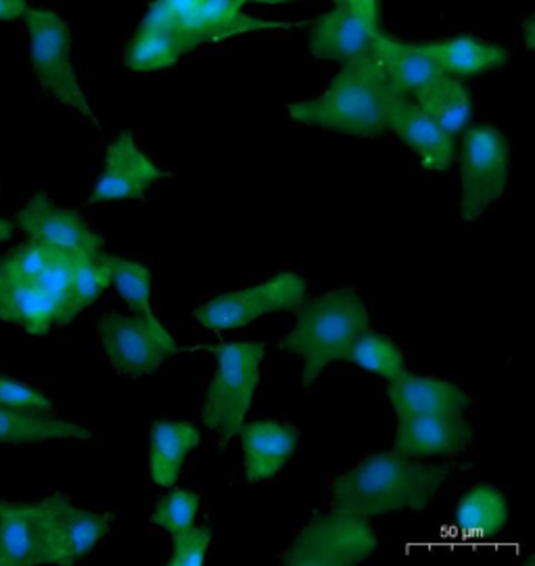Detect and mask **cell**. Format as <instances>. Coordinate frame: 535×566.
Returning a JSON list of instances; mask_svg holds the SVG:
<instances>
[{"mask_svg": "<svg viewBox=\"0 0 535 566\" xmlns=\"http://www.w3.org/2000/svg\"><path fill=\"white\" fill-rule=\"evenodd\" d=\"M201 433L192 422L157 420L151 427L149 474L155 485L174 488L192 450L199 448Z\"/></svg>", "mask_w": 535, "mask_h": 566, "instance_id": "cell-22", "label": "cell"}, {"mask_svg": "<svg viewBox=\"0 0 535 566\" xmlns=\"http://www.w3.org/2000/svg\"><path fill=\"white\" fill-rule=\"evenodd\" d=\"M206 349L216 358V373L206 391L201 420L220 441V450H224L248 418L262 380L260 370L266 356V345L234 340L208 345Z\"/></svg>", "mask_w": 535, "mask_h": 566, "instance_id": "cell-4", "label": "cell"}, {"mask_svg": "<svg viewBox=\"0 0 535 566\" xmlns=\"http://www.w3.org/2000/svg\"><path fill=\"white\" fill-rule=\"evenodd\" d=\"M471 427L462 415L400 416L394 452L424 460L454 458L466 450Z\"/></svg>", "mask_w": 535, "mask_h": 566, "instance_id": "cell-14", "label": "cell"}, {"mask_svg": "<svg viewBox=\"0 0 535 566\" xmlns=\"http://www.w3.org/2000/svg\"><path fill=\"white\" fill-rule=\"evenodd\" d=\"M448 479V469L398 452L375 453L333 481L335 509L363 518L398 510H424Z\"/></svg>", "mask_w": 535, "mask_h": 566, "instance_id": "cell-2", "label": "cell"}, {"mask_svg": "<svg viewBox=\"0 0 535 566\" xmlns=\"http://www.w3.org/2000/svg\"><path fill=\"white\" fill-rule=\"evenodd\" d=\"M508 523V504L502 491L481 483L466 491L459 500L454 525L462 533L492 539L500 535Z\"/></svg>", "mask_w": 535, "mask_h": 566, "instance_id": "cell-26", "label": "cell"}, {"mask_svg": "<svg viewBox=\"0 0 535 566\" xmlns=\"http://www.w3.org/2000/svg\"><path fill=\"white\" fill-rule=\"evenodd\" d=\"M391 133L417 155L424 170L445 171L457 157L454 134L443 130L438 122L422 114L412 96L396 95L391 109Z\"/></svg>", "mask_w": 535, "mask_h": 566, "instance_id": "cell-15", "label": "cell"}, {"mask_svg": "<svg viewBox=\"0 0 535 566\" xmlns=\"http://www.w3.org/2000/svg\"><path fill=\"white\" fill-rule=\"evenodd\" d=\"M28 9V0H0V21L23 20Z\"/></svg>", "mask_w": 535, "mask_h": 566, "instance_id": "cell-37", "label": "cell"}, {"mask_svg": "<svg viewBox=\"0 0 535 566\" xmlns=\"http://www.w3.org/2000/svg\"><path fill=\"white\" fill-rule=\"evenodd\" d=\"M0 321L20 326L30 337H46L53 328L67 324L65 303L44 293L39 284L4 281L0 286Z\"/></svg>", "mask_w": 535, "mask_h": 566, "instance_id": "cell-21", "label": "cell"}, {"mask_svg": "<svg viewBox=\"0 0 535 566\" xmlns=\"http://www.w3.org/2000/svg\"><path fill=\"white\" fill-rule=\"evenodd\" d=\"M0 565H55L51 518L44 500H0Z\"/></svg>", "mask_w": 535, "mask_h": 566, "instance_id": "cell-11", "label": "cell"}, {"mask_svg": "<svg viewBox=\"0 0 535 566\" xmlns=\"http://www.w3.org/2000/svg\"><path fill=\"white\" fill-rule=\"evenodd\" d=\"M105 264L109 272V286H114L117 295L128 303L134 314L151 316V270L140 262L124 260L109 253H105Z\"/></svg>", "mask_w": 535, "mask_h": 566, "instance_id": "cell-29", "label": "cell"}, {"mask_svg": "<svg viewBox=\"0 0 535 566\" xmlns=\"http://www.w3.org/2000/svg\"><path fill=\"white\" fill-rule=\"evenodd\" d=\"M30 61L42 91L59 105L76 112L84 119L96 122L95 112L80 86L72 63V30L65 20L46 7H30L25 13Z\"/></svg>", "mask_w": 535, "mask_h": 566, "instance_id": "cell-5", "label": "cell"}, {"mask_svg": "<svg viewBox=\"0 0 535 566\" xmlns=\"http://www.w3.org/2000/svg\"><path fill=\"white\" fill-rule=\"evenodd\" d=\"M295 310V326L281 339V349L304 359L302 387L310 389L333 361L347 358L352 345L368 331L370 316L352 289L304 300Z\"/></svg>", "mask_w": 535, "mask_h": 566, "instance_id": "cell-3", "label": "cell"}, {"mask_svg": "<svg viewBox=\"0 0 535 566\" xmlns=\"http://www.w3.org/2000/svg\"><path fill=\"white\" fill-rule=\"evenodd\" d=\"M421 46L440 63L448 76L454 77L481 76L511 61V53L504 46L475 36L422 42Z\"/></svg>", "mask_w": 535, "mask_h": 566, "instance_id": "cell-23", "label": "cell"}, {"mask_svg": "<svg viewBox=\"0 0 535 566\" xmlns=\"http://www.w3.org/2000/svg\"><path fill=\"white\" fill-rule=\"evenodd\" d=\"M0 406L13 408V410L57 415L53 399L42 394L39 387L7 375H0Z\"/></svg>", "mask_w": 535, "mask_h": 566, "instance_id": "cell-33", "label": "cell"}, {"mask_svg": "<svg viewBox=\"0 0 535 566\" xmlns=\"http://www.w3.org/2000/svg\"><path fill=\"white\" fill-rule=\"evenodd\" d=\"M4 283V274H2V260H0V286Z\"/></svg>", "mask_w": 535, "mask_h": 566, "instance_id": "cell-40", "label": "cell"}, {"mask_svg": "<svg viewBox=\"0 0 535 566\" xmlns=\"http://www.w3.org/2000/svg\"><path fill=\"white\" fill-rule=\"evenodd\" d=\"M243 0H203L178 32L180 39L185 40L189 53L201 44L289 28L287 23L248 15L243 11Z\"/></svg>", "mask_w": 535, "mask_h": 566, "instance_id": "cell-16", "label": "cell"}, {"mask_svg": "<svg viewBox=\"0 0 535 566\" xmlns=\"http://www.w3.org/2000/svg\"><path fill=\"white\" fill-rule=\"evenodd\" d=\"M170 178L154 159L143 151L130 133H122L105 151L103 171L88 197L91 206L143 199L157 182Z\"/></svg>", "mask_w": 535, "mask_h": 566, "instance_id": "cell-10", "label": "cell"}, {"mask_svg": "<svg viewBox=\"0 0 535 566\" xmlns=\"http://www.w3.org/2000/svg\"><path fill=\"white\" fill-rule=\"evenodd\" d=\"M306 291L304 276L295 272H283L264 283L218 295L197 307L192 316L203 328L213 333L234 331L268 314L295 310L306 300Z\"/></svg>", "mask_w": 535, "mask_h": 566, "instance_id": "cell-9", "label": "cell"}, {"mask_svg": "<svg viewBox=\"0 0 535 566\" xmlns=\"http://www.w3.org/2000/svg\"><path fill=\"white\" fill-rule=\"evenodd\" d=\"M189 49L178 32L164 30H136L130 44L126 46L124 63L138 74H154L176 65Z\"/></svg>", "mask_w": 535, "mask_h": 566, "instance_id": "cell-27", "label": "cell"}, {"mask_svg": "<svg viewBox=\"0 0 535 566\" xmlns=\"http://www.w3.org/2000/svg\"><path fill=\"white\" fill-rule=\"evenodd\" d=\"M335 4H345V0H333Z\"/></svg>", "mask_w": 535, "mask_h": 566, "instance_id": "cell-41", "label": "cell"}, {"mask_svg": "<svg viewBox=\"0 0 535 566\" xmlns=\"http://www.w3.org/2000/svg\"><path fill=\"white\" fill-rule=\"evenodd\" d=\"M93 433L72 420L46 412L13 410L0 406V446H30L44 441L91 439Z\"/></svg>", "mask_w": 535, "mask_h": 566, "instance_id": "cell-24", "label": "cell"}, {"mask_svg": "<svg viewBox=\"0 0 535 566\" xmlns=\"http://www.w3.org/2000/svg\"><path fill=\"white\" fill-rule=\"evenodd\" d=\"M172 556L170 566H201L208 563L211 547V531L208 527L191 525L172 535Z\"/></svg>", "mask_w": 535, "mask_h": 566, "instance_id": "cell-35", "label": "cell"}, {"mask_svg": "<svg viewBox=\"0 0 535 566\" xmlns=\"http://www.w3.org/2000/svg\"><path fill=\"white\" fill-rule=\"evenodd\" d=\"M511 171L506 136L494 126H475L464 133L460 149V216L464 222L479 218L497 201Z\"/></svg>", "mask_w": 535, "mask_h": 566, "instance_id": "cell-7", "label": "cell"}, {"mask_svg": "<svg viewBox=\"0 0 535 566\" xmlns=\"http://www.w3.org/2000/svg\"><path fill=\"white\" fill-rule=\"evenodd\" d=\"M51 245H44L34 239L13 247L7 258L2 260V274L4 281L11 283H36L40 274L44 272L46 262L51 258Z\"/></svg>", "mask_w": 535, "mask_h": 566, "instance_id": "cell-32", "label": "cell"}, {"mask_svg": "<svg viewBox=\"0 0 535 566\" xmlns=\"http://www.w3.org/2000/svg\"><path fill=\"white\" fill-rule=\"evenodd\" d=\"M199 506H201V497L195 491H170L168 495H164L157 502L154 514H151V523L155 527L164 528L166 533L176 535V533L195 525Z\"/></svg>", "mask_w": 535, "mask_h": 566, "instance_id": "cell-31", "label": "cell"}, {"mask_svg": "<svg viewBox=\"0 0 535 566\" xmlns=\"http://www.w3.org/2000/svg\"><path fill=\"white\" fill-rule=\"evenodd\" d=\"M51 518V539L55 565H76L95 552V547L109 535L114 516L95 510L77 509L63 493L44 497Z\"/></svg>", "mask_w": 535, "mask_h": 566, "instance_id": "cell-13", "label": "cell"}, {"mask_svg": "<svg viewBox=\"0 0 535 566\" xmlns=\"http://www.w3.org/2000/svg\"><path fill=\"white\" fill-rule=\"evenodd\" d=\"M98 339L115 373L128 378L154 375L178 352L172 333L155 314L109 312L98 322Z\"/></svg>", "mask_w": 535, "mask_h": 566, "instance_id": "cell-8", "label": "cell"}, {"mask_svg": "<svg viewBox=\"0 0 535 566\" xmlns=\"http://www.w3.org/2000/svg\"><path fill=\"white\" fill-rule=\"evenodd\" d=\"M109 286V272L105 264V251L96 253H77L72 291L65 305L67 324L88 310Z\"/></svg>", "mask_w": 535, "mask_h": 566, "instance_id": "cell-28", "label": "cell"}, {"mask_svg": "<svg viewBox=\"0 0 535 566\" xmlns=\"http://www.w3.org/2000/svg\"><path fill=\"white\" fill-rule=\"evenodd\" d=\"M415 103L419 105L422 114L429 115L443 130L454 136L462 133L473 119L471 91L459 77L448 74L433 80L419 95H415Z\"/></svg>", "mask_w": 535, "mask_h": 566, "instance_id": "cell-25", "label": "cell"}, {"mask_svg": "<svg viewBox=\"0 0 535 566\" xmlns=\"http://www.w3.org/2000/svg\"><path fill=\"white\" fill-rule=\"evenodd\" d=\"M345 4L360 18V20L375 32H382V2L381 0H345Z\"/></svg>", "mask_w": 535, "mask_h": 566, "instance_id": "cell-36", "label": "cell"}, {"mask_svg": "<svg viewBox=\"0 0 535 566\" xmlns=\"http://www.w3.org/2000/svg\"><path fill=\"white\" fill-rule=\"evenodd\" d=\"M396 95L377 61L366 55L344 63L323 95L291 103L289 117L300 126L377 138L391 133Z\"/></svg>", "mask_w": 535, "mask_h": 566, "instance_id": "cell-1", "label": "cell"}, {"mask_svg": "<svg viewBox=\"0 0 535 566\" xmlns=\"http://www.w3.org/2000/svg\"><path fill=\"white\" fill-rule=\"evenodd\" d=\"M15 222L7 220V218H0V243H7L13 234H15Z\"/></svg>", "mask_w": 535, "mask_h": 566, "instance_id": "cell-38", "label": "cell"}, {"mask_svg": "<svg viewBox=\"0 0 535 566\" xmlns=\"http://www.w3.org/2000/svg\"><path fill=\"white\" fill-rule=\"evenodd\" d=\"M15 228L28 239L74 253L103 251V237L74 209L61 208L44 192L32 195L15 213Z\"/></svg>", "mask_w": 535, "mask_h": 566, "instance_id": "cell-12", "label": "cell"}, {"mask_svg": "<svg viewBox=\"0 0 535 566\" xmlns=\"http://www.w3.org/2000/svg\"><path fill=\"white\" fill-rule=\"evenodd\" d=\"M377 36L379 34H375L347 4H335L314 21L307 44L314 57L344 65L370 55Z\"/></svg>", "mask_w": 535, "mask_h": 566, "instance_id": "cell-18", "label": "cell"}, {"mask_svg": "<svg viewBox=\"0 0 535 566\" xmlns=\"http://www.w3.org/2000/svg\"><path fill=\"white\" fill-rule=\"evenodd\" d=\"M379 537L368 521L335 509L314 516L291 544L283 563L287 566H354L370 558Z\"/></svg>", "mask_w": 535, "mask_h": 566, "instance_id": "cell-6", "label": "cell"}, {"mask_svg": "<svg viewBox=\"0 0 535 566\" xmlns=\"http://www.w3.org/2000/svg\"><path fill=\"white\" fill-rule=\"evenodd\" d=\"M347 361H352L354 366L363 368L368 375H377V377L391 380L398 378L406 370V358L401 354L400 347L379 333H370L366 331L360 339L356 340L347 354Z\"/></svg>", "mask_w": 535, "mask_h": 566, "instance_id": "cell-30", "label": "cell"}, {"mask_svg": "<svg viewBox=\"0 0 535 566\" xmlns=\"http://www.w3.org/2000/svg\"><path fill=\"white\" fill-rule=\"evenodd\" d=\"M239 434L249 483H264L274 479L293 458L300 441V431L279 420L243 422Z\"/></svg>", "mask_w": 535, "mask_h": 566, "instance_id": "cell-17", "label": "cell"}, {"mask_svg": "<svg viewBox=\"0 0 535 566\" xmlns=\"http://www.w3.org/2000/svg\"><path fill=\"white\" fill-rule=\"evenodd\" d=\"M0 566H2V565H0Z\"/></svg>", "mask_w": 535, "mask_h": 566, "instance_id": "cell-42", "label": "cell"}, {"mask_svg": "<svg viewBox=\"0 0 535 566\" xmlns=\"http://www.w3.org/2000/svg\"><path fill=\"white\" fill-rule=\"evenodd\" d=\"M370 57L377 61L389 84L406 96L419 95L433 80L445 74L421 44L400 42L387 34L375 39Z\"/></svg>", "mask_w": 535, "mask_h": 566, "instance_id": "cell-20", "label": "cell"}, {"mask_svg": "<svg viewBox=\"0 0 535 566\" xmlns=\"http://www.w3.org/2000/svg\"><path fill=\"white\" fill-rule=\"evenodd\" d=\"M243 2H260V4H285V2H295V0H243Z\"/></svg>", "mask_w": 535, "mask_h": 566, "instance_id": "cell-39", "label": "cell"}, {"mask_svg": "<svg viewBox=\"0 0 535 566\" xmlns=\"http://www.w3.org/2000/svg\"><path fill=\"white\" fill-rule=\"evenodd\" d=\"M387 397L400 416L464 415L473 399L450 380L403 373L387 380Z\"/></svg>", "mask_w": 535, "mask_h": 566, "instance_id": "cell-19", "label": "cell"}, {"mask_svg": "<svg viewBox=\"0 0 535 566\" xmlns=\"http://www.w3.org/2000/svg\"><path fill=\"white\" fill-rule=\"evenodd\" d=\"M76 255L77 253H74V251H65V249L53 247L44 272L40 274L39 281L34 283L39 284L44 293H49L51 297H55V300L65 303V305H67L70 291H72Z\"/></svg>", "mask_w": 535, "mask_h": 566, "instance_id": "cell-34", "label": "cell"}]
</instances>
